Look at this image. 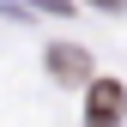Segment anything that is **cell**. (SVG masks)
<instances>
[{
    "mask_svg": "<svg viewBox=\"0 0 127 127\" xmlns=\"http://www.w3.org/2000/svg\"><path fill=\"white\" fill-rule=\"evenodd\" d=\"M121 109H127V91L115 79H91V103H85V127H121Z\"/></svg>",
    "mask_w": 127,
    "mask_h": 127,
    "instance_id": "6da1fadb",
    "label": "cell"
},
{
    "mask_svg": "<svg viewBox=\"0 0 127 127\" xmlns=\"http://www.w3.org/2000/svg\"><path fill=\"white\" fill-rule=\"evenodd\" d=\"M49 73L55 79H91V55L73 49V42H55L49 49Z\"/></svg>",
    "mask_w": 127,
    "mask_h": 127,
    "instance_id": "7a4b0ae2",
    "label": "cell"
},
{
    "mask_svg": "<svg viewBox=\"0 0 127 127\" xmlns=\"http://www.w3.org/2000/svg\"><path fill=\"white\" fill-rule=\"evenodd\" d=\"M91 6H109V12H121V6H127V0H91Z\"/></svg>",
    "mask_w": 127,
    "mask_h": 127,
    "instance_id": "3957f363",
    "label": "cell"
}]
</instances>
